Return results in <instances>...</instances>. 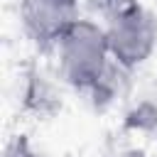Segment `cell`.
I'll return each instance as SVG.
<instances>
[{"label":"cell","mask_w":157,"mask_h":157,"mask_svg":"<svg viewBox=\"0 0 157 157\" xmlns=\"http://www.w3.org/2000/svg\"><path fill=\"white\" fill-rule=\"evenodd\" d=\"M61 76L81 91L96 88L105 78L110 47L105 29L91 20H76L56 42Z\"/></svg>","instance_id":"6da1fadb"},{"label":"cell","mask_w":157,"mask_h":157,"mask_svg":"<svg viewBox=\"0 0 157 157\" xmlns=\"http://www.w3.org/2000/svg\"><path fill=\"white\" fill-rule=\"evenodd\" d=\"M103 29L108 37L110 56L125 69L142 64L157 44V22L137 2L115 7Z\"/></svg>","instance_id":"7a4b0ae2"},{"label":"cell","mask_w":157,"mask_h":157,"mask_svg":"<svg viewBox=\"0 0 157 157\" xmlns=\"http://www.w3.org/2000/svg\"><path fill=\"white\" fill-rule=\"evenodd\" d=\"M20 20L39 47H56L64 32L78 20V0H22Z\"/></svg>","instance_id":"3957f363"},{"label":"cell","mask_w":157,"mask_h":157,"mask_svg":"<svg viewBox=\"0 0 157 157\" xmlns=\"http://www.w3.org/2000/svg\"><path fill=\"white\" fill-rule=\"evenodd\" d=\"M5 157H42L25 137H15L10 145H7V150H5Z\"/></svg>","instance_id":"277c9868"}]
</instances>
